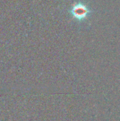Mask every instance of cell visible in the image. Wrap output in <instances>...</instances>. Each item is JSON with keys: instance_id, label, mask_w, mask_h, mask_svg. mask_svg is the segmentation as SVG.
I'll return each instance as SVG.
<instances>
[{"instance_id": "cell-1", "label": "cell", "mask_w": 120, "mask_h": 121, "mask_svg": "<svg viewBox=\"0 0 120 121\" xmlns=\"http://www.w3.org/2000/svg\"><path fill=\"white\" fill-rule=\"evenodd\" d=\"M92 13L91 9L86 4L78 2L72 5L70 9L71 15L78 21H83L86 19Z\"/></svg>"}]
</instances>
